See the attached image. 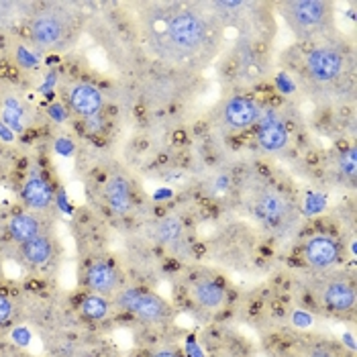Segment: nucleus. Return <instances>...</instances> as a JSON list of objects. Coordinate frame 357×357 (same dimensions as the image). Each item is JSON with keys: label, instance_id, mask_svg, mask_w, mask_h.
Returning <instances> with one entry per match:
<instances>
[{"label": "nucleus", "instance_id": "6e6552de", "mask_svg": "<svg viewBox=\"0 0 357 357\" xmlns=\"http://www.w3.org/2000/svg\"><path fill=\"white\" fill-rule=\"evenodd\" d=\"M345 70V57L333 47H314L306 55V72L319 84L335 82Z\"/></svg>", "mask_w": 357, "mask_h": 357}, {"label": "nucleus", "instance_id": "f8f14e48", "mask_svg": "<svg viewBox=\"0 0 357 357\" xmlns=\"http://www.w3.org/2000/svg\"><path fill=\"white\" fill-rule=\"evenodd\" d=\"M255 213L270 229H280V227L286 225L292 208H290V202L286 200L284 194L275 192V190H268V192H264L257 198Z\"/></svg>", "mask_w": 357, "mask_h": 357}, {"label": "nucleus", "instance_id": "f3484780", "mask_svg": "<svg viewBox=\"0 0 357 357\" xmlns=\"http://www.w3.org/2000/svg\"><path fill=\"white\" fill-rule=\"evenodd\" d=\"M192 296L202 308H219L225 303V290L222 286L213 280H198L192 286Z\"/></svg>", "mask_w": 357, "mask_h": 357}, {"label": "nucleus", "instance_id": "39448f33", "mask_svg": "<svg viewBox=\"0 0 357 357\" xmlns=\"http://www.w3.org/2000/svg\"><path fill=\"white\" fill-rule=\"evenodd\" d=\"M82 284L88 290V294H98V296H110L121 292L123 278L119 270L107 261V259H94L90 261L82 272Z\"/></svg>", "mask_w": 357, "mask_h": 357}, {"label": "nucleus", "instance_id": "4468645a", "mask_svg": "<svg viewBox=\"0 0 357 357\" xmlns=\"http://www.w3.org/2000/svg\"><path fill=\"white\" fill-rule=\"evenodd\" d=\"M54 196L55 194L52 184L43 176H39V174L29 176L27 180L23 182V186H21V200H23V204L27 206L29 211H35V213L47 211L54 204Z\"/></svg>", "mask_w": 357, "mask_h": 357}, {"label": "nucleus", "instance_id": "423d86ee", "mask_svg": "<svg viewBox=\"0 0 357 357\" xmlns=\"http://www.w3.org/2000/svg\"><path fill=\"white\" fill-rule=\"evenodd\" d=\"M255 127V139H257V145L264 149V151H270V153H278L282 151L286 145H288V129L282 121V116L272 109H259V116H257V123L253 125Z\"/></svg>", "mask_w": 357, "mask_h": 357}, {"label": "nucleus", "instance_id": "7ed1b4c3", "mask_svg": "<svg viewBox=\"0 0 357 357\" xmlns=\"http://www.w3.org/2000/svg\"><path fill=\"white\" fill-rule=\"evenodd\" d=\"M165 33L174 50L182 54H194L204 45L208 31L200 15L192 10H180L172 15V19L167 21Z\"/></svg>", "mask_w": 357, "mask_h": 357}, {"label": "nucleus", "instance_id": "6ab92c4d", "mask_svg": "<svg viewBox=\"0 0 357 357\" xmlns=\"http://www.w3.org/2000/svg\"><path fill=\"white\" fill-rule=\"evenodd\" d=\"M109 310V301L98 294H86L80 303V314L88 321H102V319H107Z\"/></svg>", "mask_w": 357, "mask_h": 357}, {"label": "nucleus", "instance_id": "ddd939ff", "mask_svg": "<svg viewBox=\"0 0 357 357\" xmlns=\"http://www.w3.org/2000/svg\"><path fill=\"white\" fill-rule=\"evenodd\" d=\"M102 194H105L107 206L114 215L125 217L131 213V208H133V186L125 176H121V174L110 176L105 184Z\"/></svg>", "mask_w": 357, "mask_h": 357}, {"label": "nucleus", "instance_id": "a211bd4d", "mask_svg": "<svg viewBox=\"0 0 357 357\" xmlns=\"http://www.w3.org/2000/svg\"><path fill=\"white\" fill-rule=\"evenodd\" d=\"M182 237H184V225L178 217H165L155 227V239L162 245H174L182 241Z\"/></svg>", "mask_w": 357, "mask_h": 357}, {"label": "nucleus", "instance_id": "f03ea898", "mask_svg": "<svg viewBox=\"0 0 357 357\" xmlns=\"http://www.w3.org/2000/svg\"><path fill=\"white\" fill-rule=\"evenodd\" d=\"M116 304L135 314L139 321L149 325H164L172 319V308L162 296L143 290V288H127L116 294Z\"/></svg>", "mask_w": 357, "mask_h": 357}, {"label": "nucleus", "instance_id": "1a4fd4ad", "mask_svg": "<svg viewBox=\"0 0 357 357\" xmlns=\"http://www.w3.org/2000/svg\"><path fill=\"white\" fill-rule=\"evenodd\" d=\"M220 123L231 131L251 129L257 123L259 107L248 96H231L222 102L219 110Z\"/></svg>", "mask_w": 357, "mask_h": 357}, {"label": "nucleus", "instance_id": "aec40b11", "mask_svg": "<svg viewBox=\"0 0 357 357\" xmlns=\"http://www.w3.org/2000/svg\"><path fill=\"white\" fill-rule=\"evenodd\" d=\"M17 317V304L4 292H0V327H8Z\"/></svg>", "mask_w": 357, "mask_h": 357}, {"label": "nucleus", "instance_id": "dca6fc26", "mask_svg": "<svg viewBox=\"0 0 357 357\" xmlns=\"http://www.w3.org/2000/svg\"><path fill=\"white\" fill-rule=\"evenodd\" d=\"M6 229H8L10 239L15 243H19V245H23V243H27L31 239L43 235V222H41V219L35 213H19V215H15L13 219L8 220Z\"/></svg>", "mask_w": 357, "mask_h": 357}, {"label": "nucleus", "instance_id": "4be33fe9", "mask_svg": "<svg viewBox=\"0 0 357 357\" xmlns=\"http://www.w3.org/2000/svg\"><path fill=\"white\" fill-rule=\"evenodd\" d=\"M10 17H13V4H10V2H4V0H0V27H2Z\"/></svg>", "mask_w": 357, "mask_h": 357}, {"label": "nucleus", "instance_id": "9d476101", "mask_svg": "<svg viewBox=\"0 0 357 357\" xmlns=\"http://www.w3.org/2000/svg\"><path fill=\"white\" fill-rule=\"evenodd\" d=\"M321 303L335 314H347L356 308V288L347 278H333L321 286Z\"/></svg>", "mask_w": 357, "mask_h": 357}, {"label": "nucleus", "instance_id": "412c9836", "mask_svg": "<svg viewBox=\"0 0 357 357\" xmlns=\"http://www.w3.org/2000/svg\"><path fill=\"white\" fill-rule=\"evenodd\" d=\"M339 167H341V172L347 176V178H356V172H357V162H356V149L354 147H349L347 151H343V155H341V160H339Z\"/></svg>", "mask_w": 357, "mask_h": 357}, {"label": "nucleus", "instance_id": "20e7f679", "mask_svg": "<svg viewBox=\"0 0 357 357\" xmlns=\"http://www.w3.org/2000/svg\"><path fill=\"white\" fill-rule=\"evenodd\" d=\"M284 15L301 35H314L331 21V4L323 0H294L284 4Z\"/></svg>", "mask_w": 357, "mask_h": 357}, {"label": "nucleus", "instance_id": "2eb2a0df", "mask_svg": "<svg viewBox=\"0 0 357 357\" xmlns=\"http://www.w3.org/2000/svg\"><path fill=\"white\" fill-rule=\"evenodd\" d=\"M19 253H21L23 264L29 268H45L54 259L55 243L47 233H43L27 243L19 245Z\"/></svg>", "mask_w": 357, "mask_h": 357}, {"label": "nucleus", "instance_id": "5701e85b", "mask_svg": "<svg viewBox=\"0 0 357 357\" xmlns=\"http://www.w3.org/2000/svg\"><path fill=\"white\" fill-rule=\"evenodd\" d=\"M151 357H182V356H180L178 351H174V349H167V347H165V349H158V351H155Z\"/></svg>", "mask_w": 357, "mask_h": 357}, {"label": "nucleus", "instance_id": "0eeeda50", "mask_svg": "<svg viewBox=\"0 0 357 357\" xmlns=\"http://www.w3.org/2000/svg\"><path fill=\"white\" fill-rule=\"evenodd\" d=\"M66 100H68V107L72 109V112L86 121L100 116V112L105 109L102 92L98 90V86L86 82V80L72 84L66 92Z\"/></svg>", "mask_w": 357, "mask_h": 357}, {"label": "nucleus", "instance_id": "f257e3e1", "mask_svg": "<svg viewBox=\"0 0 357 357\" xmlns=\"http://www.w3.org/2000/svg\"><path fill=\"white\" fill-rule=\"evenodd\" d=\"M29 37L41 52L66 50L76 37V19L63 6H45L31 17Z\"/></svg>", "mask_w": 357, "mask_h": 357}, {"label": "nucleus", "instance_id": "9b49d317", "mask_svg": "<svg viewBox=\"0 0 357 357\" xmlns=\"http://www.w3.org/2000/svg\"><path fill=\"white\" fill-rule=\"evenodd\" d=\"M304 261L314 270H327L341 259V245L329 235H312L303 248Z\"/></svg>", "mask_w": 357, "mask_h": 357}]
</instances>
